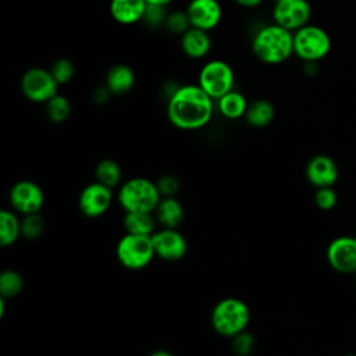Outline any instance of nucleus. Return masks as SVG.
I'll return each instance as SVG.
<instances>
[{
	"instance_id": "40",
	"label": "nucleus",
	"mask_w": 356,
	"mask_h": 356,
	"mask_svg": "<svg viewBox=\"0 0 356 356\" xmlns=\"http://www.w3.org/2000/svg\"><path fill=\"white\" fill-rule=\"evenodd\" d=\"M355 236H356V235H355Z\"/></svg>"
},
{
	"instance_id": "25",
	"label": "nucleus",
	"mask_w": 356,
	"mask_h": 356,
	"mask_svg": "<svg viewBox=\"0 0 356 356\" xmlns=\"http://www.w3.org/2000/svg\"><path fill=\"white\" fill-rule=\"evenodd\" d=\"M44 104H46V115L51 122L60 124L68 120L71 114V103L65 96L57 93Z\"/></svg>"
},
{
	"instance_id": "18",
	"label": "nucleus",
	"mask_w": 356,
	"mask_h": 356,
	"mask_svg": "<svg viewBox=\"0 0 356 356\" xmlns=\"http://www.w3.org/2000/svg\"><path fill=\"white\" fill-rule=\"evenodd\" d=\"M184 207L175 196L161 197L154 210V217L163 228H178L184 220Z\"/></svg>"
},
{
	"instance_id": "34",
	"label": "nucleus",
	"mask_w": 356,
	"mask_h": 356,
	"mask_svg": "<svg viewBox=\"0 0 356 356\" xmlns=\"http://www.w3.org/2000/svg\"><path fill=\"white\" fill-rule=\"evenodd\" d=\"M111 93H110V90L107 89V86L104 85V86H102V88H97L96 90H95V95H93V99L97 102V103H104L107 99H108V96H110Z\"/></svg>"
},
{
	"instance_id": "1",
	"label": "nucleus",
	"mask_w": 356,
	"mask_h": 356,
	"mask_svg": "<svg viewBox=\"0 0 356 356\" xmlns=\"http://www.w3.org/2000/svg\"><path fill=\"white\" fill-rule=\"evenodd\" d=\"M167 117L178 129L203 128L213 117V99L199 85L179 86L168 97Z\"/></svg>"
},
{
	"instance_id": "23",
	"label": "nucleus",
	"mask_w": 356,
	"mask_h": 356,
	"mask_svg": "<svg viewBox=\"0 0 356 356\" xmlns=\"http://www.w3.org/2000/svg\"><path fill=\"white\" fill-rule=\"evenodd\" d=\"M21 236V220L10 211H0V245L3 248L11 246Z\"/></svg>"
},
{
	"instance_id": "36",
	"label": "nucleus",
	"mask_w": 356,
	"mask_h": 356,
	"mask_svg": "<svg viewBox=\"0 0 356 356\" xmlns=\"http://www.w3.org/2000/svg\"><path fill=\"white\" fill-rule=\"evenodd\" d=\"M149 356H174V355L167 349H156V350L150 352Z\"/></svg>"
},
{
	"instance_id": "35",
	"label": "nucleus",
	"mask_w": 356,
	"mask_h": 356,
	"mask_svg": "<svg viewBox=\"0 0 356 356\" xmlns=\"http://www.w3.org/2000/svg\"><path fill=\"white\" fill-rule=\"evenodd\" d=\"M239 6L242 7H246V8H253V7H257L259 4L263 3V0H235Z\"/></svg>"
},
{
	"instance_id": "30",
	"label": "nucleus",
	"mask_w": 356,
	"mask_h": 356,
	"mask_svg": "<svg viewBox=\"0 0 356 356\" xmlns=\"http://www.w3.org/2000/svg\"><path fill=\"white\" fill-rule=\"evenodd\" d=\"M231 339H232L231 341L232 350L239 356H249L253 352L254 346H256V338L250 332H248L246 330L236 334Z\"/></svg>"
},
{
	"instance_id": "16",
	"label": "nucleus",
	"mask_w": 356,
	"mask_h": 356,
	"mask_svg": "<svg viewBox=\"0 0 356 356\" xmlns=\"http://www.w3.org/2000/svg\"><path fill=\"white\" fill-rule=\"evenodd\" d=\"M181 49L189 58H203L211 49V38L207 31L191 26L181 35Z\"/></svg>"
},
{
	"instance_id": "6",
	"label": "nucleus",
	"mask_w": 356,
	"mask_h": 356,
	"mask_svg": "<svg viewBox=\"0 0 356 356\" xmlns=\"http://www.w3.org/2000/svg\"><path fill=\"white\" fill-rule=\"evenodd\" d=\"M331 49L328 33L316 25H305L293 32V53L306 63L324 58Z\"/></svg>"
},
{
	"instance_id": "29",
	"label": "nucleus",
	"mask_w": 356,
	"mask_h": 356,
	"mask_svg": "<svg viewBox=\"0 0 356 356\" xmlns=\"http://www.w3.org/2000/svg\"><path fill=\"white\" fill-rule=\"evenodd\" d=\"M164 26L174 35H184L192 25H191L186 10L185 11L177 10L167 14Z\"/></svg>"
},
{
	"instance_id": "31",
	"label": "nucleus",
	"mask_w": 356,
	"mask_h": 356,
	"mask_svg": "<svg viewBox=\"0 0 356 356\" xmlns=\"http://www.w3.org/2000/svg\"><path fill=\"white\" fill-rule=\"evenodd\" d=\"M338 196L332 186H323L317 188L314 193V203L320 210H331L337 206Z\"/></svg>"
},
{
	"instance_id": "4",
	"label": "nucleus",
	"mask_w": 356,
	"mask_h": 356,
	"mask_svg": "<svg viewBox=\"0 0 356 356\" xmlns=\"http://www.w3.org/2000/svg\"><path fill=\"white\" fill-rule=\"evenodd\" d=\"M117 199L125 211L154 213L159 202L161 200V195L156 182L143 177H135L120 186Z\"/></svg>"
},
{
	"instance_id": "32",
	"label": "nucleus",
	"mask_w": 356,
	"mask_h": 356,
	"mask_svg": "<svg viewBox=\"0 0 356 356\" xmlns=\"http://www.w3.org/2000/svg\"><path fill=\"white\" fill-rule=\"evenodd\" d=\"M156 186L161 195V197H172L179 191V179L175 175L164 174L156 181Z\"/></svg>"
},
{
	"instance_id": "28",
	"label": "nucleus",
	"mask_w": 356,
	"mask_h": 356,
	"mask_svg": "<svg viewBox=\"0 0 356 356\" xmlns=\"http://www.w3.org/2000/svg\"><path fill=\"white\" fill-rule=\"evenodd\" d=\"M50 72H51L53 78L56 79V82L58 85H65V83H68L74 78V75H75V65L68 58H57L51 64Z\"/></svg>"
},
{
	"instance_id": "21",
	"label": "nucleus",
	"mask_w": 356,
	"mask_h": 356,
	"mask_svg": "<svg viewBox=\"0 0 356 356\" xmlns=\"http://www.w3.org/2000/svg\"><path fill=\"white\" fill-rule=\"evenodd\" d=\"M275 115V108L271 102L266 99H257L249 103L248 110L245 113V120L250 127L264 128L271 124Z\"/></svg>"
},
{
	"instance_id": "3",
	"label": "nucleus",
	"mask_w": 356,
	"mask_h": 356,
	"mask_svg": "<svg viewBox=\"0 0 356 356\" xmlns=\"http://www.w3.org/2000/svg\"><path fill=\"white\" fill-rule=\"evenodd\" d=\"M250 321L248 305L238 298H224L217 302L210 314L213 330L221 337L232 338L246 330Z\"/></svg>"
},
{
	"instance_id": "38",
	"label": "nucleus",
	"mask_w": 356,
	"mask_h": 356,
	"mask_svg": "<svg viewBox=\"0 0 356 356\" xmlns=\"http://www.w3.org/2000/svg\"><path fill=\"white\" fill-rule=\"evenodd\" d=\"M346 356H356V355H346Z\"/></svg>"
},
{
	"instance_id": "11",
	"label": "nucleus",
	"mask_w": 356,
	"mask_h": 356,
	"mask_svg": "<svg viewBox=\"0 0 356 356\" xmlns=\"http://www.w3.org/2000/svg\"><path fill=\"white\" fill-rule=\"evenodd\" d=\"M113 203V189L96 181L86 185L78 197L79 211L88 218L102 217Z\"/></svg>"
},
{
	"instance_id": "17",
	"label": "nucleus",
	"mask_w": 356,
	"mask_h": 356,
	"mask_svg": "<svg viewBox=\"0 0 356 356\" xmlns=\"http://www.w3.org/2000/svg\"><path fill=\"white\" fill-rule=\"evenodd\" d=\"M146 7V0H111L110 14L118 24L132 25L142 21Z\"/></svg>"
},
{
	"instance_id": "39",
	"label": "nucleus",
	"mask_w": 356,
	"mask_h": 356,
	"mask_svg": "<svg viewBox=\"0 0 356 356\" xmlns=\"http://www.w3.org/2000/svg\"><path fill=\"white\" fill-rule=\"evenodd\" d=\"M275 1H277V0H275Z\"/></svg>"
},
{
	"instance_id": "9",
	"label": "nucleus",
	"mask_w": 356,
	"mask_h": 356,
	"mask_svg": "<svg viewBox=\"0 0 356 356\" xmlns=\"http://www.w3.org/2000/svg\"><path fill=\"white\" fill-rule=\"evenodd\" d=\"M312 7L307 0H277L273 8V19L275 24L291 32L309 24Z\"/></svg>"
},
{
	"instance_id": "2",
	"label": "nucleus",
	"mask_w": 356,
	"mask_h": 356,
	"mask_svg": "<svg viewBox=\"0 0 356 356\" xmlns=\"http://www.w3.org/2000/svg\"><path fill=\"white\" fill-rule=\"evenodd\" d=\"M256 58L266 64H281L293 54V32L278 24L259 29L252 42Z\"/></svg>"
},
{
	"instance_id": "22",
	"label": "nucleus",
	"mask_w": 356,
	"mask_h": 356,
	"mask_svg": "<svg viewBox=\"0 0 356 356\" xmlns=\"http://www.w3.org/2000/svg\"><path fill=\"white\" fill-rule=\"evenodd\" d=\"M217 106H218V111L225 118L238 120L241 117H245L249 103L241 92L232 89L217 100Z\"/></svg>"
},
{
	"instance_id": "27",
	"label": "nucleus",
	"mask_w": 356,
	"mask_h": 356,
	"mask_svg": "<svg viewBox=\"0 0 356 356\" xmlns=\"http://www.w3.org/2000/svg\"><path fill=\"white\" fill-rule=\"evenodd\" d=\"M46 221L40 213L26 214L21 220V236L28 241L38 239L44 232Z\"/></svg>"
},
{
	"instance_id": "20",
	"label": "nucleus",
	"mask_w": 356,
	"mask_h": 356,
	"mask_svg": "<svg viewBox=\"0 0 356 356\" xmlns=\"http://www.w3.org/2000/svg\"><path fill=\"white\" fill-rule=\"evenodd\" d=\"M154 213L149 211H125L122 217V225L125 232L138 235H152L156 231Z\"/></svg>"
},
{
	"instance_id": "33",
	"label": "nucleus",
	"mask_w": 356,
	"mask_h": 356,
	"mask_svg": "<svg viewBox=\"0 0 356 356\" xmlns=\"http://www.w3.org/2000/svg\"><path fill=\"white\" fill-rule=\"evenodd\" d=\"M164 8H165V7H163V6L147 4L142 21H143L147 26H153V28H154V26L164 25L165 18H167V13H165Z\"/></svg>"
},
{
	"instance_id": "19",
	"label": "nucleus",
	"mask_w": 356,
	"mask_h": 356,
	"mask_svg": "<svg viewBox=\"0 0 356 356\" xmlns=\"http://www.w3.org/2000/svg\"><path fill=\"white\" fill-rule=\"evenodd\" d=\"M135 85V72L127 64H115L106 74V86L111 95H125Z\"/></svg>"
},
{
	"instance_id": "8",
	"label": "nucleus",
	"mask_w": 356,
	"mask_h": 356,
	"mask_svg": "<svg viewBox=\"0 0 356 356\" xmlns=\"http://www.w3.org/2000/svg\"><path fill=\"white\" fill-rule=\"evenodd\" d=\"M58 86L50 70L40 67L26 70L21 78V90L33 103H47L58 93Z\"/></svg>"
},
{
	"instance_id": "15",
	"label": "nucleus",
	"mask_w": 356,
	"mask_h": 356,
	"mask_svg": "<svg viewBox=\"0 0 356 356\" xmlns=\"http://www.w3.org/2000/svg\"><path fill=\"white\" fill-rule=\"evenodd\" d=\"M306 177L316 188L332 186L339 177V168L334 159L327 154L313 156L306 165Z\"/></svg>"
},
{
	"instance_id": "12",
	"label": "nucleus",
	"mask_w": 356,
	"mask_h": 356,
	"mask_svg": "<svg viewBox=\"0 0 356 356\" xmlns=\"http://www.w3.org/2000/svg\"><path fill=\"white\" fill-rule=\"evenodd\" d=\"M152 242L156 256L165 261H178L188 252V242L177 228L156 229Z\"/></svg>"
},
{
	"instance_id": "24",
	"label": "nucleus",
	"mask_w": 356,
	"mask_h": 356,
	"mask_svg": "<svg viewBox=\"0 0 356 356\" xmlns=\"http://www.w3.org/2000/svg\"><path fill=\"white\" fill-rule=\"evenodd\" d=\"M95 175H96V181L113 189L120 185L122 172H121V167L115 160L103 159L97 163L95 168Z\"/></svg>"
},
{
	"instance_id": "14",
	"label": "nucleus",
	"mask_w": 356,
	"mask_h": 356,
	"mask_svg": "<svg viewBox=\"0 0 356 356\" xmlns=\"http://www.w3.org/2000/svg\"><path fill=\"white\" fill-rule=\"evenodd\" d=\"M186 13L193 28L207 32L214 29L222 18V8L218 0H191Z\"/></svg>"
},
{
	"instance_id": "37",
	"label": "nucleus",
	"mask_w": 356,
	"mask_h": 356,
	"mask_svg": "<svg viewBox=\"0 0 356 356\" xmlns=\"http://www.w3.org/2000/svg\"><path fill=\"white\" fill-rule=\"evenodd\" d=\"M174 0H146V3L147 4H154V6H163V7H165V6H168L170 3H172Z\"/></svg>"
},
{
	"instance_id": "7",
	"label": "nucleus",
	"mask_w": 356,
	"mask_h": 356,
	"mask_svg": "<svg viewBox=\"0 0 356 356\" xmlns=\"http://www.w3.org/2000/svg\"><path fill=\"white\" fill-rule=\"evenodd\" d=\"M235 74L232 67L222 60L207 61L199 72V86L213 99L218 100L221 96L234 89Z\"/></svg>"
},
{
	"instance_id": "10",
	"label": "nucleus",
	"mask_w": 356,
	"mask_h": 356,
	"mask_svg": "<svg viewBox=\"0 0 356 356\" xmlns=\"http://www.w3.org/2000/svg\"><path fill=\"white\" fill-rule=\"evenodd\" d=\"M8 199L13 209L24 216L39 213L44 204V193L42 188L29 179L15 182L10 189Z\"/></svg>"
},
{
	"instance_id": "13",
	"label": "nucleus",
	"mask_w": 356,
	"mask_h": 356,
	"mask_svg": "<svg viewBox=\"0 0 356 356\" xmlns=\"http://www.w3.org/2000/svg\"><path fill=\"white\" fill-rule=\"evenodd\" d=\"M327 260L341 274H356V236L334 238L327 248Z\"/></svg>"
},
{
	"instance_id": "26",
	"label": "nucleus",
	"mask_w": 356,
	"mask_h": 356,
	"mask_svg": "<svg viewBox=\"0 0 356 356\" xmlns=\"http://www.w3.org/2000/svg\"><path fill=\"white\" fill-rule=\"evenodd\" d=\"M24 288V278L15 270H4L0 274V296L10 299L21 293Z\"/></svg>"
},
{
	"instance_id": "5",
	"label": "nucleus",
	"mask_w": 356,
	"mask_h": 356,
	"mask_svg": "<svg viewBox=\"0 0 356 356\" xmlns=\"http://www.w3.org/2000/svg\"><path fill=\"white\" fill-rule=\"evenodd\" d=\"M115 256L120 264L128 270L145 268L156 256L152 235L125 232L117 242Z\"/></svg>"
}]
</instances>
